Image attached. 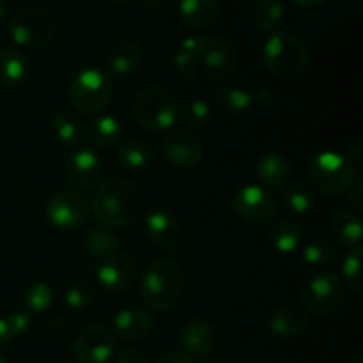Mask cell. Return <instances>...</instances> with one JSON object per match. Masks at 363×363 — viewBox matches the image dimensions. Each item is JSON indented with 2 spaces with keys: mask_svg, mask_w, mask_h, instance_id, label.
<instances>
[{
  "mask_svg": "<svg viewBox=\"0 0 363 363\" xmlns=\"http://www.w3.org/2000/svg\"><path fill=\"white\" fill-rule=\"evenodd\" d=\"M73 353L80 363H108L116 353V337L106 326L87 325L74 339Z\"/></svg>",
  "mask_w": 363,
  "mask_h": 363,
  "instance_id": "30bf717a",
  "label": "cell"
},
{
  "mask_svg": "<svg viewBox=\"0 0 363 363\" xmlns=\"http://www.w3.org/2000/svg\"><path fill=\"white\" fill-rule=\"evenodd\" d=\"M28 60L20 50L4 48L0 52V85L7 91L20 87L28 77Z\"/></svg>",
  "mask_w": 363,
  "mask_h": 363,
  "instance_id": "7402d4cb",
  "label": "cell"
},
{
  "mask_svg": "<svg viewBox=\"0 0 363 363\" xmlns=\"http://www.w3.org/2000/svg\"><path fill=\"white\" fill-rule=\"evenodd\" d=\"M362 155H363V145H362V142H357V144H353V145H351V147H350V151H347L346 158L350 160V162L353 163L354 169H357V167L360 165Z\"/></svg>",
  "mask_w": 363,
  "mask_h": 363,
  "instance_id": "f6af8a7d",
  "label": "cell"
},
{
  "mask_svg": "<svg viewBox=\"0 0 363 363\" xmlns=\"http://www.w3.org/2000/svg\"><path fill=\"white\" fill-rule=\"evenodd\" d=\"M335 257V245L325 238H312L301 250V259L311 266H325Z\"/></svg>",
  "mask_w": 363,
  "mask_h": 363,
  "instance_id": "d6a6232c",
  "label": "cell"
},
{
  "mask_svg": "<svg viewBox=\"0 0 363 363\" xmlns=\"http://www.w3.org/2000/svg\"><path fill=\"white\" fill-rule=\"evenodd\" d=\"M215 96L216 103L229 113H247L254 106L268 105L273 99V92L269 89L250 92L247 89L234 87V85H222Z\"/></svg>",
  "mask_w": 363,
  "mask_h": 363,
  "instance_id": "e0dca14e",
  "label": "cell"
},
{
  "mask_svg": "<svg viewBox=\"0 0 363 363\" xmlns=\"http://www.w3.org/2000/svg\"><path fill=\"white\" fill-rule=\"evenodd\" d=\"M131 112L142 128L151 131L170 130L179 117L176 98L162 85L140 89L133 99Z\"/></svg>",
  "mask_w": 363,
  "mask_h": 363,
  "instance_id": "277c9868",
  "label": "cell"
},
{
  "mask_svg": "<svg viewBox=\"0 0 363 363\" xmlns=\"http://www.w3.org/2000/svg\"><path fill=\"white\" fill-rule=\"evenodd\" d=\"M145 208V197L137 183L124 177H110L96 186L91 211L106 229L128 227L137 222Z\"/></svg>",
  "mask_w": 363,
  "mask_h": 363,
  "instance_id": "6da1fadb",
  "label": "cell"
},
{
  "mask_svg": "<svg viewBox=\"0 0 363 363\" xmlns=\"http://www.w3.org/2000/svg\"><path fill=\"white\" fill-rule=\"evenodd\" d=\"M123 135V124L116 116H96L85 124V138L96 147H108L113 145Z\"/></svg>",
  "mask_w": 363,
  "mask_h": 363,
  "instance_id": "484cf974",
  "label": "cell"
},
{
  "mask_svg": "<svg viewBox=\"0 0 363 363\" xmlns=\"http://www.w3.org/2000/svg\"><path fill=\"white\" fill-rule=\"evenodd\" d=\"M201 59L199 57L190 55V53H184L181 50H177L172 57V69L181 80L184 82H194L195 78L201 73Z\"/></svg>",
  "mask_w": 363,
  "mask_h": 363,
  "instance_id": "74e56055",
  "label": "cell"
},
{
  "mask_svg": "<svg viewBox=\"0 0 363 363\" xmlns=\"http://www.w3.org/2000/svg\"><path fill=\"white\" fill-rule=\"evenodd\" d=\"M0 363H7L6 360H2V358H0Z\"/></svg>",
  "mask_w": 363,
  "mask_h": 363,
  "instance_id": "f907efd6",
  "label": "cell"
},
{
  "mask_svg": "<svg viewBox=\"0 0 363 363\" xmlns=\"http://www.w3.org/2000/svg\"><path fill=\"white\" fill-rule=\"evenodd\" d=\"M163 155L172 165L191 169L204 155V142L194 130H172L163 138Z\"/></svg>",
  "mask_w": 363,
  "mask_h": 363,
  "instance_id": "4fadbf2b",
  "label": "cell"
},
{
  "mask_svg": "<svg viewBox=\"0 0 363 363\" xmlns=\"http://www.w3.org/2000/svg\"><path fill=\"white\" fill-rule=\"evenodd\" d=\"M101 160L91 149H74L66 160L67 183L77 191L92 190L99 184L101 179Z\"/></svg>",
  "mask_w": 363,
  "mask_h": 363,
  "instance_id": "5bb4252c",
  "label": "cell"
},
{
  "mask_svg": "<svg viewBox=\"0 0 363 363\" xmlns=\"http://www.w3.org/2000/svg\"><path fill=\"white\" fill-rule=\"evenodd\" d=\"M294 2L301 7H315V6H321V4L326 2V0H294Z\"/></svg>",
  "mask_w": 363,
  "mask_h": 363,
  "instance_id": "7dc6e473",
  "label": "cell"
},
{
  "mask_svg": "<svg viewBox=\"0 0 363 363\" xmlns=\"http://www.w3.org/2000/svg\"><path fill=\"white\" fill-rule=\"evenodd\" d=\"M137 279V262L126 254H112L101 259L96 269V280L99 286L112 293L126 291Z\"/></svg>",
  "mask_w": 363,
  "mask_h": 363,
  "instance_id": "2e32d148",
  "label": "cell"
},
{
  "mask_svg": "<svg viewBox=\"0 0 363 363\" xmlns=\"http://www.w3.org/2000/svg\"><path fill=\"white\" fill-rule=\"evenodd\" d=\"M330 230L337 243L342 247H360L362 241V220L358 213L340 209L330 220Z\"/></svg>",
  "mask_w": 363,
  "mask_h": 363,
  "instance_id": "4316f807",
  "label": "cell"
},
{
  "mask_svg": "<svg viewBox=\"0 0 363 363\" xmlns=\"http://www.w3.org/2000/svg\"><path fill=\"white\" fill-rule=\"evenodd\" d=\"M91 216V202L82 191L60 190L46 204V218L57 229L73 230L84 227Z\"/></svg>",
  "mask_w": 363,
  "mask_h": 363,
  "instance_id": "9c48e42d",
  "label": "cell"
},
{
  "mask_svg": "<svg viewBox=\"0 0 363 363\" xmlns=\"http://www.w3.org/2000/svg\"><path fill=\"white\" fill-rule=\"evenodd\" d=\"M362 247H353L342 261V282H347V286L357 293H362Z\"/></svg>",
  "mask_w": 363,
  "mask_h": 363,
  "instance_id": "d590c367",
  "label": "cell"
},
{
  "mask_svg": "<svg viewBox=\"0 0 363 363\" xmlns=\"http://www.w3.org/2000/svg\"><path fill=\"white\" fill-rule=\"evenodd\" d=\"M112 78L99 67H85L78 71L67 89L73 108L84 116L99 113L106 108L112 99Z\"/></svg>",
  "mask_w": 363,
  "mask_h": 363,
  "instance_id": "5b68a950",
  "label": "cell"
},
{
  "mask_svg": "<svg viewBox=\"0 0 363 363\" xmlns=\"http://www.w3.org/2000/svg\"><path fill=\"white\" fill-rule=\"evenodd\" d=\"M53 301V291L48 284L35 282L25 294V305L32 312H46Z\"/></svg>",
  "mask_w": 363,
  "mask_h": 363,
  "instance_id": "8d00e7d4",
  "label": "cell"
},
{
  "mask_svg": "<svg viewBox=\"0 0 363 363\" xmlns=\"http://www.w3.org/2000/svg\"><path fill=\"white\" fill-rule=\"evenodd\" d=\"M184 272L172 259H160L149 264L140 280V298L151 311L165 312L183 294Z\"/></svg>",
  "mask_w": 363,
  "mask_h": 363,
  "instance_id": "7a4b0ae2",
  "label": "cell"
},
{
  "mask_svg": "<svg viewBox=\"0 0 363 363\" xmlns=\"http://www.w3.org/2000/svg\"><path fill=\"white\" fill-rule=\"evenodd\" d=\"M117 162L131 172H145L152 167V149L151 145L145 144L138 138H130V140L121 142L116 151Z\"/></svg>",
  "mask_w": 363,
  "mask_h": 363,
  "instance_id": "d4e9b609",
  "label": "cell"
},
{
  "mask_svg": "<svg viewBox=\"0 0 363 363\" xmlns=\"http://www.w3.org/2000/svg\"><path fill=\"white\" fill-rule=\"evenodd\" d=\"M305 311L314 315H328L339 311L346 298V289L340 275L328 272L305 282L301 289Z\"/></svg>",
  "mask_w": 363,
  "mask_h": 363,
  "instance_id": "ba28073f",
  "label": "cell"
},
{
  "mask_svg": "<svg viewBox=\"0 0 363 363\" xmlns=\"http://www.w3.org/2000/svg\"><path fill=\"white\" fill-rule=\"evenodd\" d=\"M142 59V50L138 43L131 39H119L108 48L106 55V69L113 77H126L133 73Z\"/></svg>",
  "mask_w": 363,
  "mask_h": 363,
  "instance_id": "44dd1931",
  "label": "cell"
},
{
  "mask_svg": "<svg viewBox=\"0 0 363 363\" xmlns=\"http://www.w3.org/2000/svg\"><path fill=\"white\" fill-rule=\"evenodd\" d=\"M311 325L308 312L296 303H287L277 308L269 319V330L277 337H296Z\"/></svg>",
  "mask_w": 363,
  "mask_h": 363,
  "instance_id": "ffe728a7",
  "label": "cell"
},
{
  "mask_svg": "<svg viewBox=\"0 0 363 363\" xmlns=\"http://www.w3.org/2000/svg\"><path fill=\"white\" fill-rule=\"evenodd\" d=\"M208 35H202V34H195V35H188V38H184L183 41H181L179 48L181 52L184 53H190V55L194 57H199L201 59L202 52H204L206 45H208Z\"/></svg>",
  "mask_w": 363,
  "mask_h": 363,
  "instance_id": "f35d334b",
  "label": "cell"
},
{
  "mask_svg": "<svg viewBox=\"0 0 363 363\" xmlns=\"http://www.w3.org/2000/svg\"><path fill=\"white\" fill-rule=\"evenodd\" d=\"M284 202H286L287 208L291 211H294L296 215H305V213H311L315 206V195L305 184H293L289 190L284 194Z\"/></svg>",
  "mask_w": 363,
  "mask_h": 363,
  "instance_id": "e575fe53",
  "label": "cell"
},
{
  "mask_svg": "<svg viewBox=\"0 0 363 363\" xmlns=\"http://www.w3.org/2000/svg\"><path fill=\"white\" fill-rule=\"evenodd\" d=\"M269 240L280 254H294L300 248L301 240H303V230L301 225L293 218L279 220L269 230Z\"/></svg>",
  "mask_w": 363,
  "mask_h": 363,
  "instance_id": "f1b7e54d",
  "label": "cell"
},
{
  "mask_svg": "<svg viewBox=\"0 0 363 363\" xmlns=\"http://www.w3.org/2000/svg\"><path fill=\"white\" fill-rule=\"evenodd\" d=\"M233 208L238 216L250 223H264L277 213V197L264 186L248 184L234 194Z\"/></svg>",
  "mask_w": 363,
  "mask_h": 363,
  "instance_id": "8fae6325",
  "label": "cell"
},
{
  "mask_svg": "<svg viewBox=\"0 0 363 363\" xmlns=\"http://www.w3.org/2000/svg\"><path fill=\"white\" fill-rule=\"evenodd\" d=\"M308 179L323 194L340 195L346 194L347 188L357 179V169L346 156L323 151L308 163Z\"/></svg>",
  "mask_w": 363,
  "mask_h": 363,
  "instance_id": "8992f818",
  "label": "cell"
},
{
  "mask_svg": "<svg viewBox=\"0 0 363 363\" xmlns=\"http://www.w3.org/2000/svg\"><path fill=\"white\" fill-rule=\"evenodd\" d=\"M117 248H119V240L106 227H96L85 238V250L91 257L105 259L116 254Z\"/></svg>",
  "mask_w": 363,
  "mask_h": 363,
  "instance_id": "4dcf8cb0",
  "label": "cell"
},
{
  "mask_svg": "<svg viewBox=\"0 0 363 363\" xmlns=\"http://www.w3.org/2000/svg\"><path fill=\"white\" fill-rule=\"evenodd\" d=\"M11 340H13V335H11L9 328H7L6 319H0V351L6 350L11 344Z\"/></svg>",
  "mask_w": 363,
  "mask_h": 363,
  "instance_id": "bcb514c9",
  "label": "cell"
},
{
  "mask_svg": "<svg viewBox=\"0 0 363 363\" xmlns=\"http://www.w3.org/2000/svg\"><path fill=\"white\" fill-rule=\"evenodd\" d=\"M6 323H7V328H9L11 335L20 337L28 330L30 318H28L27 312H13V314L6 319Z\"/></svg>",
  "mask_w": 363,
  "mask_h": 363,
  "instance_id": "ab89813d",
  "label": "cell"
},
{
  "mask_svg": "<svg viewBox=\"0 0 363 363\" xmlns=\"http://www.w3.org/2000/svg\"><path fill=\"white\" fill-rule=\"evenodd\" d=\"M181 119L186 123V126L202 128L211 119V106L202 98H190L181 106Z\"/></svg>",
  "mask_w": 363,
  "mask_h": 363,
  "instance_id": "836d02e7",
  "label": "cell"
},
{
  "mask_svg": "<svg viewBox=\"0 0 363 363\" xmlns=\"http://www.w3.org/2000/svg\"><path fill=\"white\" fill-rule=\"evenodd\" d=\"M353 363H363V354L362 353H358L357 357H354V360H353Z\"/></svg>",
  "mask_w": 363,
  "mask_h": 363,
  "instance_id": "681fc988",
  "label": "cell"
},
{
  "mask_svg": "<svg viewBox=\"0 0 363 363\" xmlns=\"http://www.w3.org/2000/svg\"><path fill=\"white\" fill-rule=\"evenodd\" d=\"M145 236L155 247L167 254H177L184 247V230L176 216L169 211L156 209L145 218Z\"/></svg>",
  "mask_w": 363,
  "mask_h": 363,
  "instance_id": "7c38bea8",
  "label": "cell"
},
{
  "mask_svg": "<svg viewBox=\"0 0 363 363\" xmlns=\"http://www.w3.org/2000/svg\"><path fill=\"white\" fill-rule=\"evenodd\" d=\"M117 363H149L147 358L137 350H123L117 357Z\"/></svg>",
  "mask_w": 363,
  "mask_h": 363,
  "instance_id": "7bdbcfd3",
  "label": "cell"
},
{
  "mask_svg": "<svg viewBox=\"0 0 363 363\" xmlns=\"http://www.w3.org/2000/svg\"><path fill=\"white\" fill-rule=\"evenodd\" d=\"M66 300L67 307L73 311H85L91 307L96 300V286L92 280L89 279H78L71 282L66 289Z\"/></svg>",
  "mask_w": 363,
  "mask_h": 363,
  "instance_id": "1f68e13d",
  "label": "cell"
},
{
  "mask_svg": "<svg viewBox=\"0 0 363 363\" xmlns=\"http://www.w3.org/2000/svg\"><path fill=\"white\" fill-rule=\"evenodd\" d=\"M140 9L151 18H163L169 13L167 0H140Z\"/></svg>",
  "mask_w": 363,
  "mask_h": 363,
  "instance_id": "60d3db41",
  "label": "cell"
},
{
  "mask_svg": "<svg viewBox=\"0 0 363 363\" xmlns=\"http://www.w3.org/2000/svg\"><path fill=\"white\" fill-rule=\"evenodd\" d=\"M113 332L123 340H144L152 332V318L138 307H126L113 318Z\"/></svg>",
  "mask_w": 363,
  "mask_h": 363,
  "instance_id": "d6986e66",
  "label": "cell"
},
{
  "mask_svg": "<svg viewBox=\"0 0 363 363\" xmlns=\"http://www.w3.org/2000/svg\"><path fill=\"white\" fill-rule=\"evenodd\" d=\"M201 66L213 80H225L238 67L236 46L227 38L213 35L201 55Z\"/></svg>",
  "mask_w": 363,
  "mask_h": 363,
  "instance_id": "9a60e30c",
  "label": "cell"
},
{
  "mask_svg": "<svg viewBox=\"0 0 363 363\" xmlns=\"http://www.w3.org/2000/svg\"><path fill=\"white\" fill-rule=\"evenodd\" d=\"M156 363H195L190 354L183 353V351H170V353L163 354Z\"/></svg>",
  "mask_w": 363,
  "mask_h": 363,
  "instance_id": "ee69618b",
  "label": "cell"
},
{
  "mask_svg": "<svg viewBox=\"0 0 363 363\" xmlns=\"http://www.w3.org/2000/svg\"><path fill=\"white\" fill-rule=\"evenodd\" d=\"M7 32L14 45L35 50L53 41L57 25L52 14L43 7H25L11 18Z\"/></svg>",
  "mask_w": 363,
  "mask_h": 363,
  "instance_id": "52a82bcc",
  "label": "cell"
},
{
  "mask_svg": "<svg viewBox=\"0 0 363 363\" xmlns=\"http://www.w3.org/2000/svg\"><path fill=\"white\" fill-rule=\"evenodd\" d=\"M181 347L186 351V354L194 357H206L215 350L216 335L213 326L204 319H191L184 323L183 328L177 333Z\"/></svg>",
  "mask_w": 363,
  "mask_h": 363,
  "instance_id": "ac0fdd59",
  "label": "cell"
},
{
  "mask_svg": "<svg viewBox=\"0 0 363 363\" xmlns=\"http://www.w3.org/2000/svg\"><path fill=\"white\" fill-rule=\"evenodd\" d=\"M53 130L62 144L69 147H78L85 140V124L80 117L69 110H57L52 119Z\"/></svg>",
  "mask_w": 363,
  "mask_h": 363,
  "instance_id": "f546056e",
  "label": "cell"
},
{
  "mask_svg": "<svg viewBox=\"0 0 363 363\" xmlns=\"http://www.w3.org/2000/svg\"><path fill=\"white\" fill-rule=\"evenodd\" d=\"M284 4L280 0H254L250 21L262 32H277L284 21Z\"/></svg>",
  "mask_w": 363,
  "mask_h": 363,
  "instance_id": "83f0119b",
  "label": "cell"
},
{
  "mask_svg": "<svg viewBox=\"0 0 363 363\" xmlns=\"http://www.w3.org/2000/svg\"><path fill=\"white\" fill-rule=\"evenodd\" d=\"M6 11H7V2L6 0H0V20L6 16Z\"/></svg>",
  "mask_w": 363,
  "mask_h": 363,
  "instance_id": "c3c4849f",
  "label": "cell"
},
{
  "mask_svg": "<svg viewBox=\"0 0 363 363\" xmlns=\"http://www.w3.org/2000/svg\"><path fill=\"white\" fill-rule=\"evenodd\" d=\"M113 2H124V0H113Z\"/></svg>",
  "mask_w": 363,
  "mask_h": 363,
  "instance_id": "816d5d0a",
  "label": "cell"
},
{
  "mask_svg": "<svg viewBox=\"0 0 363 363\" xmlns=\"http://www.w3.org/2000/svg\"><path fill=\"white\" fill-rule=\"evenodd\" d=\"M62 363H69V362H62Z\"/></svg>",
  "mask_w": 363,
  "mask_h": 363,
  "instance_id": "f5cc1de1",
  "label": "cell"
},
{
  "mask_svg": "<svg viewBox=\"0 0 363 363\" xmlns=\"http://www.w3.org/2000/svg\"><path fill=\"white\" fill-rule=\"evenodd\" d=\"M261 183L268 188H284L291 181L293 169L282 152H266L257 165Z\"/></svg>",
  "mask_w": 363,
  "mask_h": 363,
  "instance_id": "cb8c5ba5",
  "label": "cell"
},
{
  "mask_svg": "<svg viewBox=\"0 0 363 363\" xmlns=\"http://www.w3.org/2000/svg\"><path fill=\"white\" fill-rule=\"evenodd\" d=\"M347 194H350V202L357 208V211H362L363 208V179L362 177H357L353 181L350 188H347Z\"/></svg>",
  "mask_w": 363,
  "mask_h": 363,
  "instance_id": "b9f144b4",
  "label": "cell"
},
{
  "mask_svg": "<svg viewBox=\"0 0 363 363\" xmlns=\"http://www.w3.org/2000/svg\"><path fill=\"white\" fill-rule=\"evenodd\" d=\"M181 20L194 28H204L215 23L220 16L218 0H179Z\"/></svg>",
  "mask_w": 363,
  "mask_h": 363,
  "instance_id": "603a6c76",
  "label": "cell"
},
{
  "mask_svg": "<svg viewBox=\"0 0 363 363\" xmlns=\"http://www.w3.org/2000/svg\"><path fill=\"white\" fill-rule=\"evenodd\" d=\"M266 67L280 78H294L308 66V48L296 34L277 30L262 46Z\"/></svg>",
  "mask_w": 363,
  "mask_h": 363,
  "instance_id": "3957f363",
  "label": "cell"
}]
</instances>
